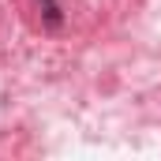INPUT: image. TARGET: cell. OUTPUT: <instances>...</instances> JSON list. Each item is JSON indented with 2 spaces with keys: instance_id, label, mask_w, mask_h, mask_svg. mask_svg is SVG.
I'll use <instances>...</instances> for the list:
<instances>
[{
  "instance_id": "obj_1",
  "label": "cell",
  "mask_w": 161,
  "mask_h": 161,
  "mask_svg": "<svg viewBox=\"0 0 161 161\" xmlns=\"http://www.w3.org/2000/svg\"><path fill=\"white\" fill-rule=\"evenodd\" d=\"M41 8H45V19H49V26H60V4L56 0H38Z\"/></svg>"
}]
</instances>
